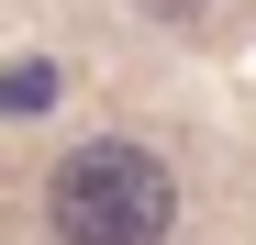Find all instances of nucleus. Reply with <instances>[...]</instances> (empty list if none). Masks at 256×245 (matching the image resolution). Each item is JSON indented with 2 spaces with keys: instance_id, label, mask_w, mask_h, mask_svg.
I'll return each mask as SVG.
<instances>
[{
  "instance_id": "7ed1b4c3",
  "label": "nucleus",
  "mask_w": 256,
  "mask_h": 245,
  "mask_svg": "<svg viewBox=\"0 0 256 245\" xmlns=\"http://www.w3.org/2000/svg\"><path fill=\"white\" fill-rule=\"evenodd\" d=\"M145 12H156V22H190V12H200V0H145Z\"/></svg>"
},
{
  "instance_id": "f03ea898",
  "label": "nucleus",
  "mask_w": 256,
  "mask_h": 245,
  "mask_svg": "<svg viewBox=\"0 0 256 245\" xmlns=\"http://www.w3.org/2000/svg\"><path fill=\"white\" fill-rule=\"evenodd\" d=\"M45 100H56V67L22 56V67H12V112H45Z\"/></svg>"
},
{
  "instance_id": "f257e3e1",
  "label": "nucleus",
  "mask_w": 256,
  "mask_h": 245,
  "mask_svg": "<svg viewBox=\"0 0 256 245\" xmlns=\"http://www.w3.org/2000/svg\"><path fill=\"white\" fill-rule=\"evenodd\" d=\"M45 223H56V245H167V223H178V178H167L145 145L90 134V145L56 156Z\"/></svg>"
}]
</instances>
